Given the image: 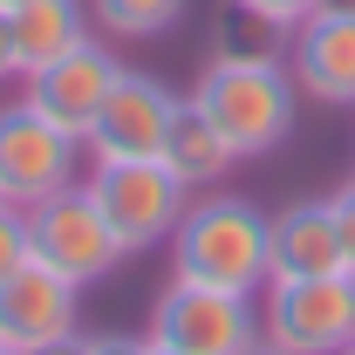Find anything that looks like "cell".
Instances as JSON below:
<instances>
[{"instance_id": "cell-20", "label": "cell", "mask_w": 355, "mask_h": 355, "mask_svg": "<svg viewBox=\"0 0 355 355\" xmlns=\"http://www.w3.org/2000/svg\"><path fill=\"white\" fill-rule=\"evenodd\" d=\"M21 76V62H14V14L0 7V83H14Z\"/></svg>"}, {"instance_id": "cell-23", "label": "cell", "mask_w": 355, "mask_h": 355, "mask_svg": "<svg viewBox=\"0 0 355 355\" xmlns=\"http://www.w3.org/2000/svg\"><path fill=\"white\" fill-rule=\"evenodd\" d=\"M321 7H349V14H355V0H321Z\"/></svg>"}, {"instance_id": "cell-26", "label": "cell", "mask_w": 355, "mask_h": 355, "mask_svg": "<svg viewBox=\"0 0 355 355\" xmlns=\"http://www.w3.org/2000/svg\"><path fill=\"white\" fill-rule=\"evenodd\" d=\"M342 355H355V342H349V349H342Z\"/></svg>"}, {"instance_id": "cell-10", "label": "cell", "mask_w": 355, "mask_h": 355, "mask_svg": "<svg viewBox=\"0 0 355 355\" xmlns=\"http://www.w3.org/2000/svg\"><path fill=\"white\" fill-rule=\"evenodd\" d=\"M116 76H123V62L103 42H83L76 55H62V62H48L42 76H28V96L21 103H35L55 130L89 137L96 116H103V103H110V89H116Z\"/></svg>"}, {"instance_id": "cell-11", "label": "cell", "mask_w": 355, "mask_h": 355, "mask_svg": "<svg viewBox=\"0 0 355 355\" xmlns=\"http://www.w3.org/2000/svg\"><path fill=\"white\" fill-rule=\"evenodd\" d=\"M287 69L294 89L314 103H355V14L349 7H314L308 21L287 35Z\"/></svg>"}, {"instance_id": "cell-19", "label": "cell", "mask_w": 355, "mask_h": 355, "mask_svg": "<svg viewBox=\"0 0 355 355\" xmlns=\"http://www.w3.org/2000/svg\"><path fill=\"white\" fill-rule=\"evenodd\" d=\"M83 355H150L144 335H83Z\"/></svg>"}, {"instance_id": "cell-15", "label": "cell", "mask_w": 355, "mask_h": 355, "mask_svg": "<svg viewBox=\"0 0 355 355\" xmlns=\"http://www.w3.org/2000/svg\"><path fill=\"white\" fill-rule=\"evenodd\" d=\"M191 0H89L96 14V35H116V42H157L184 21Z\"/></svg>"}, {"instance_id": "cell-2", "label": "cell", "mask_w": 355, "mask_h": 355, "mask_svg": "<svg viewBox=\"0 0 355 355\" xmlns=\"http://www.w3.org/2000/svg\"><path fill=\"white\" fill-rule=\"evenodd\" d=\"M171 273L198 280V287H225V294H260L273 280L266 260V212L246 191H205L184 205V219L171 232Z\"/></svg>"}, {"instance_id": "cell-27", "label": "cell", "mask_w": 355, "mask_h": 355, "mask_svg": "<svg viewBox=\"0 0 355 355\" xmlns=\"http://www.w3.org/2000/svg\"><path fill=\"white\" fill-rule=\"evenodd\" d=\"M0 355H14V349H0Z\"/></svg>"}, {"instance_id": "cell-13", "label": "cell", "mask_w": 355, "mask_h": 355, "mask_svg": "<svg viewBox=\"0 0 355 355\" xmlns=\"http://www.w3.org/2000/svg\"><path fill=\"white\" fill-rule=\"evenodd\" d=\"M83 42H96L89 0H21L14 7V62H21V83L42 76L48 62L76 55Z\"/></svg>"}, {"instance_id": "cell-1", "label": "cell", "mask_w": 355, "mask_h": 355, "mask_svg": "<svg viewBox=\"0 0 355 355\" xmlns=\"http://www.w3.org/2000/svg\"><path fill=\"white\" fill-rule=\"evenodd\" d=\"M191 103L219 123L232 157H266V150H280L294 137L301 89H294V69L273 48H253V55H212L198 69Z\"/></svg>"}, {"instance_id": "cell-22", "label": "cell", "mask_w": 355, "mask_h": 355, "mask_svg": "<svg viewBox=\"0 0 355 355\" xmlns=\"http://www.w3.org/2000/svg\"><path fill=\"white\" fill-rule=\"evenodd\" d=\"M246 355H287V349H273V342H266V335H260V342H253V349H246Z\"/></svg>"}, {"instance_id": "cell-16", "label": "cell", "mask_w": 355, "mask_h": 355, "mask_svg": "<svg viewBox=\"0 0 355 355\" xmlns=\"http://www.w3.org/2000/svg\"><path fill=\"white\" fill-rule=\"evenodd\" d=\"M225 7H239V14H253L260 28H273V35H294L301 21H308L321 0H225Z\"/></svg>"}, {"instance_id": "cell-6", "label": "cell", "mask_w": 355, "mask_h": 355, "mask_svg": "<svg viewBox=\"0 0 355 355\" xmlns=\"http://www.w3.org/2000/svg\"><path fill=\"white\" fill-rule=\"evenodd\" d=\"M28 253L42 266H55L62 280H76V287H89V280H103V273H116V266L130 260L123 239L110 232V219L96 212V198H89L83 184L28 205Z\"/></svg>"}, {"instance_id": "cell-25", "label": "cell", "mask_w": 355, "mask_h": 355, "mask_svg": "<svg viewBox=\"0 0 355 355\" xmlns=\"http://www.w3.org/2000/svg\"><path fill=\"white\" fill-rule=\"evenodd\" d=\"M0 7H7V14H14V7H21V0H0Z\"/></svg>"}, {"instance_id": "cell-5", "label": "cell", "mask_w": 355, "mask_h": 355, "mask_svg": "<svg viewBox=\"0 0 355 355\" xmlns=\"http://www.w3.org/2000/svg\"><path fill=\"white\" fill-rule=\"evenodd\" d=\"M260 335L287 355H342L355 342V273L266 280Z\"/></svg>"}, {"instance_id": "cell-4", "label": "cell", "mask_w": 355, "mask_h": 355, "mask_svg": "<svg viewBox=\"0 0 355 355\" xmlns=\"http://www.w3.org/2000/svg\"><path fill=\"white\" fill-rule=\"evenodd\" d=\"M157 349L178 355H246L260 342V308L253 294H225V287H198V280H164V294L150 301V328Z\"/></svg>"}, {"instance_id": "cell-21", "label": "cell", "mask_w": 355, "mask_h": 355, "mask_svg": "<svg viewBox=\"0 0 355 355\" xmlns=\"http://www.w3.org/2000/svg\"><path fill=\"white\" fill-rule=\"evenodd\" d=\"M28 355H83V335H62V342H42V349H28Z\"/></svg>"}, {"instance_id": "cell-24", "label": "cell", "mask_w": 355, "mask_h": 355, "mask_svg": "<svg viewBox=\"0 0 355 355\" xmlns=\"http://www.w3.org/2000/svg\"><path fill=\"white\" fill-rule=\"evenodd\" d=\"M144 342H150V335H144ZM150 355H178V349H157V342H150Z\"/></svg>"}, {"instance_id": "cell-9", "label": "cell", "mask_w": 355, "mask_h": 355, "mask_svg": "<svg viewBox=\"0 0 355 355\" xmlns=\"http://www.w3.org/2000/svg\"><path fill=\"white\" fill-rule=\"evenodd\" d=\"M76 314H83V287L62 280L55 266L28 260L21 273L0 280V349L28 355L42 342H62V335H76Z\"/></svg>"}, {"instance_id": "cell-8", "label": "cell", "mask_w": 355, "mask_h": 355, "mask_svg": "<svg viewBox=\"0 0 355 355\" xmlns=\"http://www.w3.org/2000/svg\"><path fill=\"white\" fill-rule=\"evenodd\" d=\"M178 103H184V96H178L171 83H157V76H144V69H123L116 89H110V103H103V116H96V130L83 137V150L96 164H110V157H157L164 137H171Z\"/></svg>"}, {"instance_id": "cell-12", "label": "cell", "mask_w": 355, "mask_h": 355, "mask_svg": "<svg viewBox=\"0 0 355 355\" xmlns=\"http://www.w3.org/2000/svg\"><path fill=\"white\" fill-rule=\"evenodd\" d=\"M266 260H273V280L349 273L342 232H335V205H328V198H294V205L266 212Z\"/></svg>"}, {"instance_id": "cell-17", "label": "cell", "mask_w": 355, "mask_h": 355, "mask_svg": "<svg viewBox=\"0 0 355 355\" xmlns=\"http://www.w3.org/2000/svg\"><path fill=\"white\" fill-rule=\"evenodd\" d=\"M28 260H35V253H28V205H7V198H0V280L21 273Z\"/></svg>"}, {"instance_id": "cell-18", "label": "cell", "mask_w": 355, "mask_h": 355, "mask_svg": "<svg viewBox=\"0 0 355 355\" xmlns=\"http://www.w3.org/2000/svg\"><path fill=\"white\" fill-rule=\"evenodd\" d=\"M328 205H335V232H342V260H349V273H355V178L342 191H328Z\"/></svg>"}, {"instance_id": "cell-3", "label": "cell", "mask_w": 355, "mask_h": 355, "mask_svg": "<svg viewBox=\"0 0 355 355\" xmlns=\"http://www.w3.org/2000/svg\"><path fill=\"white\" fill-rule=\"evenodd\" d=\"M83 191L96 198V212L110 219V232L123 239V253H150L157 239H171L184 205H191V191L171 178L164 157H110V164L89 171Z\"/></svg>"}, {"instance_id": "cell-7", "label": "cell", "mask_w": 355, "mask_h": 355, "mask_svg": "<svg viewBox=\"0 0 355 355\" xmlns=\"http://www.w3.org/2000/svg\"><path fill=\"white\" fill-rule=\"evenodd\" d=\"M83 164V137L55 130L35 103H7L0 110V198L7 205H35L76 184Z\"/></svg>"}, {"instance_id": "cell-14", "label": "cell", "mask_w": 355, "mask_h": 355, "mask_svg": "<svg viewBox=\"0 0 355 355\" xmlns=\"http://www.w3.org/2000/svg\"><path fill=\"white\" fill-rule=\"evenodd\" d=\"M157 157L171 164V178L184 184V191H212V184H219V178L239 164V157H232V144L219 137V123H212V116H205L191 96L178 103L171 137H164V150H157Z\"/></svg>"}]
</instances>
